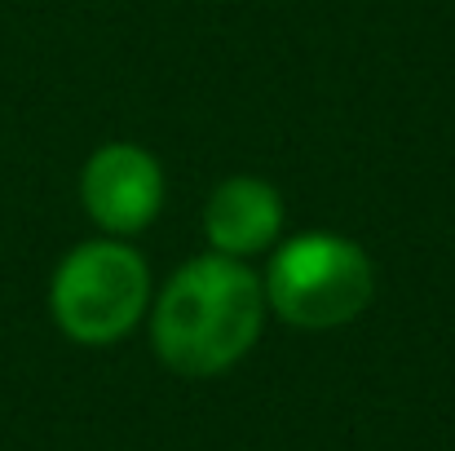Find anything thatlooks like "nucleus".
Returning <instances> with one entry per match:
<instances>
[{"label": "nucleus", "mask_w": 455, "mask_h": 451, "mask_svg": "<svg viewBox=\"0 0 455 451\" xmlns=\"http://www.w3.org/2000/svg\"><path fill=\"white\" fill-rule=\"evenodd\" d=\"M283 230V195L261 177H226L204 213V235L221 257H252Z\"/></svg>", "instance_id": "obj_5"}, {"label": "nucleus", "mask_w": 455, "mask_h": 451, "mask_svg": "<svg viewBox=\"0 0 455 451\" xmlns=\"http://www.w3.org/2000/svg\"><path fill=\"white\" fill-rule=\"evenodd\" d=\"M151 301L147 262L120 239H93L62 257L53 270L49 310L80 345H111L138 327Z\"/></svg>", "instance_id": "obj_3"}, {"label": "nucleus", "mask_w": 455, "mask_h": 451, "mask_svg": "<svg viewBox=\"0 0 455 451\" xmlns=\"http://www.w3.org/2000/svg\"><path fill=\"white\" fill-rule=\"evenodd\" d=\"M266 288L239 257L186 262L151 314V341L164 367L181 376H217L235 367L261 336Z\"/></svg>", "instance_id": "obj_1"}, {"label": "nucleus", "mask_w": 455, "mask_h": 451, "mask_svg": "<svg viewBox=\"0 0 455 451\" xmlns=\"http://www.w3.org/2000/svg\"><path fill=\"white\" fill-rule=\"evenodd\" d=\"M266 305H275V314L292 327H340L349 318H358L371 293H376V270L371 257L331 230H309L288 239L266 270Z\"/></svg>", "instance_id": "obj_2"}, {"label": "nucleus", "mask_w": 455, "mask_h": 451, "mask_svg": "<svg viewBox=\"0 0 455 451\" xmlns=\"http://www.w3.org/2000/svg\"><path fill=\"white\" fill-rule=\"evenodd\" d=\"M80 199L102 230L138 235L164 208V168L151 150L133 142H111L89 155L80 173Z\"/></svg>", "instance_id": "obj_4"}]
</instances>
